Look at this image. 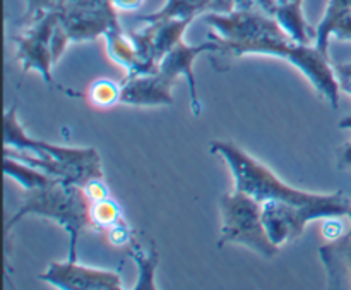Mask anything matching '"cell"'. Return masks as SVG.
<instances>
[{
	"label": "cell",
	"instance_id": "6da1fadb",
	"mask_svg": "<svg viewBox=\"0 0 351 290\" xmlns=\"http://www.w3.org/2000/svg\"><path fill=\"white\" fill-rule=\"evenodd\" d=\"M3 155L40 168L69 184L84 186L103 177L101 157L96 148H74L31 137L17 119L16 105L3 115Z\"/></svg>",
	"mask_w": 351,
	"mask_h": 290
},
{
	"label": "cell",
	"instance_id": "7a4b0ae2",
	"mask_svg": "<svg viewBox=\"0 0 351 290\" xmlns=\"http://www.w3.org/2000/svg\"><path fill=\"white\" fill-rule=\"evenodd\" d=\"M27 215L58 223L69 236V260H77V243L86 229H91L89 222V201L82 186L53 181L43 188L24 191L17 212L5 222V237L10 230Z\"/></svg>",
	"mask_w": 351,
	"mask_h": 290
},
{
	"label": "cell",
	"instance_id": "3957f363",
	"mask_svg": "<svg viewBox=\"0 0 351 290\" xmlns=\"http://www.w3.org/2000/svg\"><path fill=\"white\" fill-rule=\"evenodd\" d=\"M209 153L218 155L228 165L235 181L237 191L256 198L259 203L283 201L293 205H317L328 201L331 194L302 191L281 181L271 168L250 157L245 150L233 141H213L209 144Z\"/></svg>",
	"mask_w": 351,
	"mask_h": 290
},
{
	"label": "cell",
	"instance_id": "277c9868",
	"mask_svg": "<svg viewBox=\"0 0 351 290\" xmlns=\"http://www.w3.org/2000/svg\"><path fill=\"white\" fill-rule=\"evenodd\" d=\"M221 229L218 247L226 244H240L259 256L271 260L280 247L271 241L263 220V206L252 196L242 191H233L219 198Z\"/></svg>",
	"mask_w": 351,
	"mask_h": 290
},
{
	"label": "cell",
	"instance_id": "5b68a950",
	"mask_svg": "<svg viewBox=\"0 0 351 290\" xmlns=\"http://www.w3.org/2000/svg\"><path fill=\"white\" fill-rule=\"evenodd\" d=\"M58 24V14H47L34 23L24 26L23 33L14 36L16 58L19 60L24 74L36 71L45 82L53 85L51 69L57 64L53 54V34Z\"/></svg>",
	"mask_w": 351,
	"mask_h": 290
},
{
	"label": "cell",
	"instance_id": "8992f818",
	"mask_svg": "<svg viewBox=\"0 0 351 290\" xmlns=\"http://www.w3.org/2000/svg\"><path fill=\"white\" fill-rule=\"evenodd\" d=\"M41 282L58 290H120L122 280L113 270L86 267L77 260L51 261L43 274Z\"/></svg>",
	"mask_w": 351,
	"mask_h": 290
},
{
	"label": "cell",
	"instance_id": "52a82bcc",
	"mask_svg": "<svg viewBox=\"0 0 351 290\" xmlns=\"http://www.w3.org/2000/svg\"><path fill=\"white\" fill-rule=\"evenodd\" d=\"M221 47L216 40L208 36V41H202L197 45H187L184 40L175 45L160 62H158V71L170 76L177 81L184 76L187 79L189 91H191V109L194 115H201V100L197 93V81L194 76V62L197 60L199 55L202 54H219Z\"/></svg>",
	"mask_w": 351,
	"mask_h": 290
},
{
	"label": "cell",
	"instance_id": "ba28073f",
	"mask_svg": "<svg viewBox=\"0 0 351 290\" xmlns=\"http://www.w3.org/2000/svg\"><path fill=\"white\" fill-rule=\"evenodd\" d=\"M175 79L161 71L144 72V74L127 76L122 82V100L120 103L134 107H163L173 103L171 88Z\"/></svg>",
	"mask_w": 351,
	"mask_h": 290
},
{
	"label": "cell",
	"instance_id": "9c48e42d",
	"mask_svg": "<svg viewBox=\"0 0 351 290\" xmlns=\"http://www.w3.org/2000/svg\"><path fill=\"white\" fill-rule=\"evenodd\" d=\"M319 256L326 267L329 287H351V237L326 244L319 249Z\"/></svg>",
	"mask_w": 351,
	"mask_h": 290
},
{
	"label": "cell",
	"instance_id": "30bf717a",
	"mask_svg": "<svg viewBox=\"0 0 351 290\" xmlns=\"http://www.w3.org/2000/svg\"><path fill=\"white\" fill-rule=\"evenodd\" d=\"M103 38H105L106 41V52H108V57L112 58L115 64H119L120 67L125 69L127 76L154 72V71H149V67L144 64L139 52H137L136 43H134V38L130 36V34L123 33L122 27H117V30L108 31Z\"/></svg>",
	"mask_w": 351,
	"mask_h": 290
},
{
	"label": "cell",
	"instance_id": "8fae6325",
	"mask_svg": "<svg viewBox=\"0 0 351 290\" xmlns=\"http://www.w3.org/2000/svg\"><path fill=\"white\" fill-rule=\"evenodd\" d=\"M209 12V0H167L163 5L153 14H144L137 17L141 23L161 19H182L194 21L195 17L204 16Z\"/></svg>",
	"mask_w": 351,
	"mask_h": 290
},
{
	"label": "cell",
	"instance_id": "7c38bea8",
	"mask_svg": "<svg viewBox=\"0 0 351 290\" xmlns=\"http://www.w3.org/2000/svg\"><path fill=\"white\" fill-rule=\"evenodd\" d=\"M127 249V256L136 261V267L139 268V278H137L134 289H158L156 285V267L158 254L154 247H144L136 239L130 241Z\"/></svg>",
	"mask_w": 351,
	"mask_h": 290
},
{
	"label": "cell",
	"instance_id": "4fadbf2b",
	"mask_svg": "<svg viewBox=\"0 0 351 290\" xmlns=\"http://www.w3.org/2000/svg\"><path fill=\"white\" fill-rule=\"evenodd\" d=\"M3 174L12 179V181H16L24 191L43 188V186L50 184V182L58 181V179H53L51 175L45 174L40 168L24 164V161L17 160V158L9 157V155H3Z\"/></svg>",
	"mask_w": 351,
	"mask_h": 290
},
{
	"label": "cell",
	"instance_id": "5bb4252c",
	"mask_svg": "<svg viewBox=\"0 0 351 290\" xmlns=\"http://www.w3.org/2000/svg\"><path fill=\"white\" fill-rule=\"evenodd\" d=\"M351 12V0H329L321 23L315 27L314 45L324 54H329V38L335 34L339 21Z\"/></svg>",
	"mask_w": 351,
	"mask_h": 290
},
{
	"label": "cell",
	"instance_id": "9a60e30c",
	"mask_svg": "<svg viewBox=\"0 0 351 290\" xmlns=\"http://www.w3.org/2000/svg\"><path fill=\"white\" fill-rule=\"evenodd\" d=\"M86 100L93 109L108 110L122 100V85L112 79H98L89 86Z\"/></svg>",
	"mask_w": 351,
	"mask_h": 290
},
{
	"label": "cell",
	"instance_id": "2e32d148",
	"mask_svg": "<svg viewBox=\"0 0 351 290\" xmlns=\"http://www.w3.org/2000/svg\"><path fill=\"white\" fill-rule=\"evenodd\" d=\"M122 219V208H120V205L112 196L101 199V201L89 203V222H91V229L103 232V230H106L108 227H112L113 223H117Z\"/></svg>",
	"mask_w": 351,
	"mask_h": 290
},
{
	"label": "cell",
	"instance_id": "e0dca14e",
	"mask_svg": "<svg viewBox=\"0 0 351 290\" xmlns=\"http://www.w3.org/2000/svg\"><path fill=\"white\" fill-rule=\"evenodd\" d=\"M69 0H26V12L23 17V26L34 23L47 14H60Z\"/></svg>",
	"mask_w": 351,
	"mask_h": 290
},
{
	"label": "cell",
	"instance_id": "ac0fdd59",
	"mask_svg": "<svg viewBox=\"0 0 351 290\" xmlns=\"http://www.w3.org/2000/svg\"><path fill=\"white\" fill-rule=\"evenodd\" d=\"M103 234L106 236L108 244H112L113 247H127L130 244V241L134 239V232L129 227V223L125 220H119L117 223H113L112 227H108L106 230H103Z\"/></svg>",
	"mask_w": 351,
	"mask_h": 290
},
{
	"label": "cell",
	"instance_id": "d6986e66",
	"mask_svg": "<svg viewBox=\"0 0 351 290\" xmlns=\"http://www.w3.org/2000/svg\"><path fill=\"white\" fill-rule=\"evenodd\" d=\"M82 191H84L86 198H88L89 203L101 201V199L108 198L110 196V189L108 186L105 184V181H103V177L88 181L84 186H82Z\"/></svg>",
	"mask_w": 351,
	"mask_h": 290
},
{
	"label": "cell",
	"instance_id": "ffe728a7",
	"mask_svg": "<svg viewBox=\"0 0 351 290\" xmlns=\"http://www.w3.org/2000/svg\"><path fill=\"white\" fill-rule=\"evenodd\" d=\"M339 219H343V216L326 219L324 227H322V234H324L326 239H329V243H335V241H339L343 239V237H346L345 229H343V223L339 222Z\"/></svg>",
	"mask_w": 351,
	"mask_h": 290
},
{
	"label": "cell",
	"instance_id": "44dd1931",
	"mask_svg": "<svg viewBox=\"0 0 351 290\" xmlns=\"http://www.w3.org/2000/svg\"><path fill=\"white\" fill-rule=\"evenodd\" d=\"M338 167L339 168L351 167V143L343 144V146L338 150ZM346 219H348V222H350L348 237H351V208H350L348 216H346Z\"/></svg>",
	"mask_w": 351,
	"mask_h": 290
},
{
	"label": "cell",
	"instance_id": "7402d4cb",
	"mask_svg": "<svg viewBox=\"0 0 351 290\" xmlns=\"http://www.w3.org/2000/svg\"><path fill=\"white\" fill-rule=\"evenodd\" d=\"M239 0H209V12L230 14L237 9Z\"/></svg>",
	"mask_w": 351,
	"mask_h": 290
},
{
	"label": "cell",
	"instance_id": "603a6c76",
	"mask_svg": "<svg viewBox=\"0 0 351 290\" xmlns=\"http://www.w3.org/2000/svg\"><path fill=\"white\" fill-rule=\"evenodd\" d=\"M117 12H136L144 5L146 0H110Z\"/></svg>",
	"mask_w": 351,
	"mask_h": 290
},
{
	"label": "cell",
	"instance_id": "cb8c5ba5",
	"mask_svg": "<svg viewBox=\"0 0 351 290\" xmlns=\"http://www.w3.org/2000/svg\"><path fill=\"white\" fill-rule=\"evenodd\" d=\"M338 127H339V129H351V113H350V115L343 117V119L339 120Z\"/></svg>",
	"mask_w": 351,
	"mask_h": 290
}]
</instances>
